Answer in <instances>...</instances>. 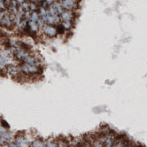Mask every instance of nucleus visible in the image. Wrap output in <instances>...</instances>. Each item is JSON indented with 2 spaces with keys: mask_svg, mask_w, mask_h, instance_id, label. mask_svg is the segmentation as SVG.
Returning <instances> with one entry per match:
<instances>
[{
  "mask_svg": "<svg viewBox=\"0 0 147 147\" xmlns=\"http://www.w3.org/2000/svg\"><path fill=\"white\" fill-rule=\"evenodd\" d=\"M60 4L64 10L75 11L77 6V0H60Z\"/></svg>",
  "mask_w": 147,
  "mask_h": 147,
  "instance_id": "f257e3e1",
  "label": "nucleus"
},
{
  "mask_svg": "<svg viewBox=\"0 0 147 147\" xmlns=\"http://www.w3.org/2000/svg\"><path fill=\"white\" fill-rule=\"evenodd\" d=\"M129 145V140L126 138H123V136H115L113 147H128Z\"/></svg>",
  "mask_w": 147,
  "mask_h": 147,
  "instance_id": "f03ea898",
  "label": "nucleus"
},
{
  "mask_svg": "<svg viewBox=\"0 0 147 147\" xmlns=\"http://www.w3.org/2000/svg\"><path fill=\"white\" fill-rule=\"evenodd\" d=\"M102 139H103V143H104V147H113L115 136L113 133L108 134L107 136H104Z\"/></svg>",
  "mask_w": 147,
  "mask_h": 147,
  "instance_id": "7ed1b4c3",
  "label": "nucleus"
},
{
  "mask_svg": "<svg viewBox=\"0 0 147 147\" xmlns=\"http://www.w3.org/2000/svg\"><path fill=\"white\" fill-rule=\"evenodd\" d=\"M43 31H44V33L49 37H54L58 34L56 28L53 27L52 25H45L43 27Z\"/></svg>",
  "mask_w": 147,
  "mask_h": 147,
  "instance_id": "20e7f679",
  "label": "nucleus"
},
{
  "mask_svg": "<svg viewBox=\"0 0 147 147\" xmlns=\"http://www.w3.org/2000/svg\"><path fill=\"white\" fill-rule=\"evenodd\" d=\"M74 15H75V13L74 11H67V10H65L60 14V20L62 22H72L73 19H74Z\"/></svg>",
  "mask_w": 147,
  "mask_h": 147,
  "instance_id": "39448f33",
  "label": "nucleus"
},
{
  "mask_svg": "<svg viewBox=\"0 0 147 147\" xmlns=\"http://www.w3.org/2000/svg\"><path fill=\"white\" fill-rule=\"evenodd\" d=\"M15 143L19 147H31V144L28 143L24 136H17L15 138Z\"/></svg>",
  "mask_w": 147,
  "mask_h": 147,
  "instance_id": "423d86ee",
  "label": "nucleus"
},
{
  "mask_svg": "<svg viewBox=\"0 0 147 147\" xmlns=\"http://www.w3.org/2000/svg\"><path fill=\"white\" fill-rule=\"evenodd\" d=\"M31 147H45V143L42 139H36L32 142Z\"/></svg>",
  "mask_w": 147,
  "mask_h": 147,
  "instance_id": "0eeeda50",
  "label": "nucleus"
},
{
  "mask_svg": "<svg viewBox=\"0 0 147 147\" xmlns=\"http://www.w3.org/2000/svg\"><path fill=\"white\" fill-rule=\"evenodd\" d=\"M57 145H58V147H70V145L67 143V141L66 138L60 139L59 142H57Z\"/></svg>",
  "mask_w": 147,
  "mask_h": 147,
  "instance_id": "6e6552de",
  "label": "nucleus"
},
{
  "mask_svg": "<svg viewBox=\"0 0 147 147\" xmlns=\"http://www.w3.org/2000/svg\"><path fill=\"white\" fill-rule=\"evenodd\" d=\"M11 133L9 131H3V132H0V138L2 139H8V138H11Z\"/></svg>",
  "mask_w": 147,
  "mask_h": 147,
  "instance_id": "1a4fd4ad",
  "label": "nucleus"
},
{
  "mask_svg": "<svg viewBox=\"0 0 147 147\" xmlns=\"http://www.w3.org/2000/svg\"><path fill=\"white\" fill-rule=\"evenodd\" d=\"M56 29H57V33L58 34H64L65 33V31H66V28L63 27V25L60 23V24H58L57 25V28H56Z\"/></svg>",
  "mask_w": 147,
  "mask_h": 147,
  "instance_id": "9d476101",
  "label": "nucleus"
},
{
  "mask_svg": "<svg viewBox=\"0 0 147 147\" xmlns=\"http://www.w3.org/2000/svg\"><path fill=\"white\" fill-rule=\"evenodd\" d=\"M45 147H58L57 142L53 140H49L45 143Z\"/></svg>",
  "mask_w": 147,
  "mask_h": 147,
  "instance_id": "9b49d317",
  "label": "nucleus"
},
{
  "mask_svg": "<svg viewBox=\"0 0 147 147\" xmlns=\"http://www.w3.org/2000/svg\"><path fill=\"white\" fill-rule=\"evenodd\" d=\"M61 24L63 25V27L66 28V30H68V29H70L73 27L72 22H62Z\"/></svg>",
  "mask_w": 147,
  "mask_h": 147,
  "instance_id": "f8f14e48",
  "label": "nucleus"
},
{
  "mask_svg": "<svg viewBox=\"0 0 147 147\" xmlns=\"http://www.w3.org/2000/svg\"><path fill=\"white\" fill-rule=\"evenodd\" d=\"M7 74H8V72H7V69H6V67H0V76H4V77H5V76H7Z\"/></svg>",
  "mask_w": 147,
  "mask_h": 147,
  "instance_id": "ddd939ff",
  "label": "nucleus"
},
{
  "mask_svg": "<svg viewBox=\"0 0 147 147\" xmlns=\"http://www.w3.org/2000/svg\"><path fill=\"white\" fill-rule=\"evenodd\" d=\"M0 123H1V126L5 129H9L10 128V125L5 120H1V121H0Z\"/></svg>",
  "mask_w": 147,
  "mask_h": 147,
  "instance_id": "4468645a",
  "label": "nucleus"
},
{
  "mask_svg": "<svg viewBox=\"0 0 147 147\" xmlns=\"http://www.w3.org/2000/svg\"><path fill=\"white\" fill-rule=\"evenodd\" d=\"M5 65H6V59H5V58L0 55V67L5 66Z\"/></svg>",
  "mask_w": 147,
  "mask_h": 147,
  "instance_id": "2eb2a0df",
  "label": "nucleus"
},
{
  "mask_svg": "<svg viewBox=\"0 0 147 147\" xmlns=\"http://www.w3.org/2000/svg\"><path fill=\"white\" fill-rule=\"evenodd\" d=\"M7 146L8 147H19L17 145V144L16 143H13V142H8L7 143Z\"/></svg>",
  "mask_w": 147,
  "mask_h": 147,
  "instance_id": "dca6fc26",
  "label": "nucleus"
},
{
  "mask_svg": "<svg viewBox=\"0 0 147 147\" xmlns=\"http://www.w3.org/2000/svg\"><path fill=\"white\" fill-rule=\"evenodd\" d=\"M128 147H134V146H133V145H132V144H129V146H128Z\"/></svg>",
  "mask_w": 147,
  "mask_h": 147,
  "instance_id": "f3484780",
  "label": "nucleus"
}]
</instances>
